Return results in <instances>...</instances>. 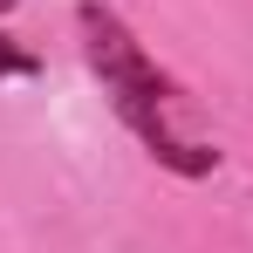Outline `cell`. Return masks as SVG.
I'll use <instances>...</instances> for the list:
<instances>
[{"mask_svg": "<svg viewBox=\"0 0 253 253\" xmlns=\"http://www.w3.org/2000/svg\"><path fill=\"white\" fill-rule=\"evenodd\" d=\"M76 21H83V55H89V69L103 76V96H110V110L137 130V144H144L158 165H171L178 178H206V171L219 165V151L185 144V137L171 130V83L158 76V62L137 48V35H130L103 0H83Z\"/></svg>", "mask_w": 253, "mask_h": 253, "instance_id": "obj_1", "label": "cell"}, {"mask_svg": "<svg viewBox=\"0 0 253 253\" xmlns=\"http://www.w3.org/2000/svg\"><path fill=\"white\" fill-rule=\"evenodd\" d=\"M42 62L28 55V48H14V42H0V76H35Z\"/></svg>", "mask_w": 253, "mask_h": 253, "instance_id": "obj_2", "label": "cell"}, {"mask_svg": "<svg viewBox=\"0 0 253 253\" xmlns=\"http://www.w3.org/2000/svg\"><path fill=\"white\" fill-rule=\"evenodd\" d=\"M7 7H21V0H0V14H7Z\"/></svg>", "mask_w": 253, "mask_h": 253, "instance_id": "obj_3", "label": "cell"}]
</instances>
